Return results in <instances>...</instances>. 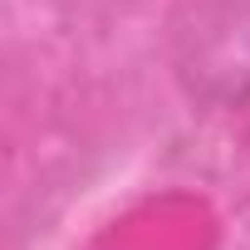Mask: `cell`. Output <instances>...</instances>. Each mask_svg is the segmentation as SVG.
I'll return each mask as SVG.
<instances>
[{
  "instance_id": "cell-1",
  "label": "cell",
  "mask_w": 250,
  "mask_h": 250,
  "mask_svg": "<svg viewBox=\"0 0 250 250\" xmlns=\"http://www.w3.org/2000/svg\"><path fill=\"white\" fill-rule=\"evenodd\" d=\"M191 74L216 93L250 88V0H211L191 30Z\"/></svg>"
}]
</instances>
